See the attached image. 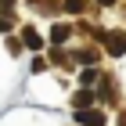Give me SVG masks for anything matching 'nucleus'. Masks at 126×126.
Wrapping results in <instances>:
<instances>
[{
	"instance_id": "4",
	"label": "nucleus",
	"mask_w": 126,
	"mask_h": 126,
	"mask_svg": "<svg viewBox=\"0 0 126 126\" xmlns=\"http://www.w3.org/2000/svg\"><path fill=\"white\" fill-rule=\"evenodd\" d=\"M25 43H29L32 50H40V36H36V32H32V29H25Z\"/></svg>"
},
{
	"instance_id": "1",
	"label": "nucleus",
	"mask_w": 126,
	"mask_h": 126,
	"mask_svg": "<svg viewBox=\"0 0 126 126\" xmlns=\"http://www.w3.org/2000/svg\"><path fill=\"white\" fill-rule=\"evenodd\" d=\"M76 119H79L83 126H105V115H101V112H87V108H79Z\"/></svg>"
},
{
	"instance_id": "3",
	"label": "nucleus",
	"mask_w": 126,
	"mask_h": 126,
	"mask_svg": "<svg viewBox=\"0 0 126 126\" xmlns=\"http://www.w3.org/2000/svg\"><path fill=\"white\" fill-rule=\"evenodd\" d=\"M90 101H94V97H90V94H87V90H79V94H76V97H72V105H76V112H79V108H87V105H90Z\"/></svg>"
},
{
	"instance_id": "6",
	"label": "nucleus",
	"mask_w": 126,
	"mask_h": 126,
	"mask_svg": "<svg viewBox=\"0 0 126 126\" xmlns=\"http://www.w3.org/2000/svg\"><path fill=\"white\" fill-rule=\"evenodd\" d=\"M101 4H112V0H101Z\"/></svg>"
},
{
	"instance_id": "2",
	"label": "nucleus",
	"mask_w": 126,
	"mask_h": 126,
	"mask_svg": "<svg viewBox=\"0 0 126 126\" xmlns=\"http://www.w3.org/2000/svg\"><path fill=\"white\" fill-rule=\"evenodd\" d=\"M108 50H112V54H123L126 50V32H112V36H108Z\"/></svg>"
},
{
	"instance_id": "5",
	"label": "nucleus",
	"mask_w": 126,
	"mask_h": 126,
	"mask_svg": "<svg viewBox=\"0 0 126 126\" xmlns=\"http://www.w3.org/2000/svg\"><path fill=\"white\" fill-rule=\"evenodd\" d=\"M79 79H83V83H94V79H97V72H94V68H87V72H79Z\"/></svg>"
}]
</instances>
